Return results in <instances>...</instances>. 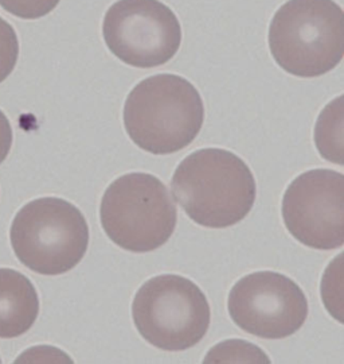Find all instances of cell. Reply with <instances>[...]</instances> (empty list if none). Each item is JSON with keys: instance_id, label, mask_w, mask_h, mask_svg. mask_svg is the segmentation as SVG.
I'll list each match as a JSON object with an SVG mask.
<instances>
[{"instance_id": "cell-4", "label": "cell", "mask_w": 344, "mask_h": 364, "mask_svg": "<svg viewBox=\"0 0 344 364\" xmlns=\"http://www.w3.org/2000/svg\"><path fill=\"white\" fill-rule=\"evenodd\" d=\"M10 239L16 258L27 269L42 275H61L84 259L89 246V227L72 203L42 197L16 213Z\"/></svg>"}, {"instance_id": "cell-8", "label": "cell", "mask_w": 344, "mask_h": 364, "mask_svg": "<svg viewBox=\"0 0 344 364\" xmlns=\"http://www.w3.org/2000/svg\"><path fill=\"white\" fill-rule=\"evenodd\" d=\"M228 311L233 323L257 338H289L308 317L306 294L294 279L274 272L245 275L231 287Z\"/></svg>"}, {"instance_id": "cell-12", "label": "cell", "mask_w": 344, "mask_h": 364, "mask_svg": "<svg viewBox=\"0 0 344 364\" xmlns=\"http://www.w3.org/2000/svg\"><path fill=\"white\" fill-rule=\"evenodd\" d=\"M270 363L265 352L243 340H229L211 348L204 363Z\"/></svg>"}, {"instance_id": "cell-5", "label": "cell", "mask_w": 344, "mask_h": 364, "mask_svg": "<svg viewBox=\"0 0 344 364\" xmlns=\"http://www.w3.org/2000/svg\"><path fill=\"white\" fill-rule=\"evenodd\" d=\"M100 220L106 236L123 250L151 252L174 234L178 210L166 185L148 173H129L102 196Z\"/></svg>"}, {"instance_id": "cell-13", "label": "cell", "mask_w": 344, "mask_h": 364, "mask_svg": "<svg viewBox=\"0 0 344 364\" xmlns=\"http://www.w3.org/2000/svg\"><path fill=\"white\" fill-rule=\"evenodd\" d=\"M19 55V42L13 27L0 16V82L13 73Z\"/></svg>"}, {"instance_id": "cell-6", "label": "cell", "mask_w": 344, "mask_h": 364, "mask_svg": "<svg viewBox=\"0 0 344 364\" xmlns=\"http://www.w3.org/2000/svg\"><path fill=\"white\" fill-rule=\"evenodd\" d=\"M133 323L141 338L163 351H184L206 336L211 312L204 291L192 279L165 274L138 290Z\"/></svg>"}, {"instance_id": "cell-11", "label": "cell", "mask_w": 344, "mask_h": 364, "mask_svg": "<svg viewBox=\"0 0 344 364\" xmlns=\"http://www.w3.org/2000/svg\"><path fill=\"white\" fill-rule=\"evenodd\" d=\"M315 142L320 156L343 165V96L321 111L315 129Z\"/></svg>"}, {"instance_id": "cell-9", "label": "cell", "mask_w": 344, "mask_h": 364, "mask_svg": "<svg viewBox=\"0 0 344 364\" xmlns=\"http://www.w3.org/2000/svg\"><path fill=\"white\" fill-rule=\"evenodd\" d=\"M282 220L297 242L330 251L344 243V176L314 169L296 177L282 197Z\"/></svg>"}, {"instance_id": "cell-2", "label": "cell", "mask_w": 344, "mask_h": 364, "mask_svg": "<svg viewBox=\"0 0 344 364\" xmlns=\"http://www.w3.org/2000/svg\"><path fill=\"white\" fill-rule=\"evenodd\" d=\"M124 127L132 142L155 156L178 153L202 130L204 105L198 90L178 75L140 81L124 105Z\"/></svg>"}, {"instance_id": "cell-1", "label": "cell", "mask_w": 344, "mask_h": 364, "mask_svg": "<svg viewBox=\"0 0 344 364\" xmlns=\"http://www.w3.org/2000/svg\"><path fill=\"white\" fill-rule=\"evenodd\" d=\"M172 193L194 223L206 228H228L249 215L257 185L240 156L223 149H202L179 164Z\"/></svg>"}, {"instance_id": "cell-10", "label": "cell", "mask_w": 344, "mask_h": 364, "mask_svg": "<svg viewBox=\"0 0 344 364\" xmlns=\"http://www.w3.org/2000/svg\"><path fill=\"white\" fill-rule=\"evenodd\" d=\"M38 314V293L33 282L13 269H0V338L25 335Z\"/></svg>"}, {"instance_id": "cell-7", "label": "cell", "mask_w": 344, "mask_h": 364, "mask_svg": "<svg viewBox=\"0 0 344 364\" xmlns=\"http://www.w3.org/2000/svg\"><path fill=\"white\" fill-rule=\"evenodd\" d=\"M102 36L120 61L150 69L167 64L178 53V16L159 0H118L104 16Z\"/></svg>"}, {"instance_id": "cell-14", "label": "cell", "mask_w": 344, "mask_h": 364, "mask_svg": "<svg viewBox=\"0 0 344 364\" xmlns=\"http://www.w3.org/2000/svg\"><path fill=\"white\" fill-rule=\"evenodd\" d=\"M61 0H0V6L22 19H39L50 14Z\"/></svg>"}, {"instance_id": "cell-15", "label": "cell", "mask_w": 344, "mask_h": 364, "mask_svg": "<svg viewBox=\"0 0 344 364\" xmlns=\"http://www.w3.org/2000/svg\"><path fill=\"white\" fill-rule=\"evenodd\" d=\"M13 146V129L7 117L0 109V164L6 161Z\"/></svg>"}, {"instance_id": "cell-16", "label": "cell", "mask_w": 344, "mask_h": 364, "mask_svg": "<svg viewBox=\"0 0 344 364\" xmlns=\"http://www.w3.org/2000/svg\"><path fill=\"white\" fill-rule=\"evenodd\" d=\"M0 363H1V359H0Z\"/></svg>"}, {"instance_id": "cell-3", "label": "cell", "mask_w": 344, "mask_h": 364, "mask_svg": "<svg viewBox=\"0 0 344 364\" xmlns=\"http://www.w3.org/2000/svg\"><path fill=\"white\" fill-rule=\"evenodd\" d=\"M268 39L282 70L320 77L343 60V10L333 0H289L274 14Z\"/></svg>"}]
</instances>
